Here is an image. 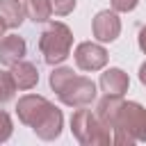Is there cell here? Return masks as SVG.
<instances>
[{
  "label": "cell",
  "mask_w": 146,
  "mask_h": 146,
  "mask_svg": "<svg viewBox=\"0 0 146 146\" xmlns=\"http://www.w3.org/2000/svg\"><path fill=\"white\" fill-rule=\"evenodd\" d=\"M73 48V32L66 23L52 21L48 23L39 34V50L43 55V62L48 66H57L68 59Z\"/></svg>",
  "instance_id": "cell-4"
},
{
  "label": "cell",
  "mask_w": 146,
  "mask_h": 146,
  "mask_svg": "<svg viewBox=\"0 0 146 146\" xmlns=\"http://www.w3.org/2000/svg\"><path fill=\"white\" fill-rule=\"evenodd\" d=\"M121 103H123V96L105 94V96L98 100V105H96V114H98V119H100L110 130H112V121H114V116H116V112H119Z\"/></svg>",
  "instance_id": "cell-12"
},
{
  "label": "cell",
  "mask_w": 146,
  "mask_h": 146,
  "mask_svg": "<svg viewBox=\"0 0 146 146\" xmlns=\"http://www.w3.org/2000/svg\"><path fill=\"white\" fill-rule=\"evenodd\" d=\"M71 132L82 146H110L112 130L98 119L96 112L87 107H75L71 116Z\"/></svg>",
  "instance_id": "cell-5"
},
{
  "label": "cell",
  "mask_w": 146,
  "mask_h": 146,
  "mask_svg": "<svg viewBox=\"0 0 146 146\" xmlns=\"http://www.w3.org/2000/svg\"><path fill=\"white\" fill-rule=\"evenodd\" d=\"M78 0H52V14L57 16H68L75 9Z\"/></svg>",
  "instance_id": "cell-16"
},
{
  "label": "cell",
  "mask_w": 146,
  "mask_h": 146,
  "mask_svg": "<svg viewBox=\"0 0 146 146\" xmlns=\"http://www.w3.org/2000/svg\"><path fill=\"white\" fill-rule=\"evenodd\" d=\"M146 141V107L135 100H123L112 121V144L132 146Z\"/></svg>",
  "instance_id": "cell-3"
},
{
  "label": "cell",
  "mask_w": 146,
  "mask_h": 146,
  "mask_svg": "<svg viewBox=\"0 0 146 146\" xmlns=\"http://www.w3.org/2000/svg\"><path fill=\"white\" fill-rule=\"evenodd\" d=\"M91 32H94V39L100 41V43H112L119 39L121 34V18L116 16L114 9H103L94 16V23H91Z\"/></svg>",
  "instance_id": "cell-7"
},
{
  "label": "cell",
  "mask_w": 146,
  "mask_h": 146,
  "mask_svg": "<svg viewBox=\"0 0 146 146\" xmlns=\"http://www.w3.org/2000/svg\"><path fill=\"white\" fill-rule=\"evenodd\" d=\"M0 18L7 25V30L21 27V23L27 18L25 5L21 0H0Z\"/></svg>",
  "instance_id": "cell-11"
},
{
  "label": "cell",
  "mask_w": 146,
  "mask_h": 146,
  "mask_svg": "<svg viewBox=\"0 0 146 146\" xmlns=\"http://www.w3.org/2000/svg\"><path fill=\"white\" fill-rule=\"evenodd\" d=\"M137 43H139V50L146 55V23L141 25V30H139V36H137Z\"/></svg>",
  "instance_id": "cell-18"
},
{
  "label": "cell",
  "mask_w": 146,
  "mask_h": 146,
  "mask_svg": "<svg viewBox=\"0 0 146 146\" xmlns=\"http://www.w3.org/2000/svg\"><path fill=\"white\" fill-rule=\"evenodd\" d=\"M73 57H75V66L80 71H100V68H105V64L110 59V55L100 46V41L98 43L96 41H82V43H78Z\"/></svg>",
  "instance_id": "cell-6"
},
{
  "label": "cell",
  "mask_w": 146,
  "mask_h": 146,
  "mask_svg": "<svg viewBox=\"0 0 146 146\" xmlns=\"http://www.w3.org/2000/svg\"><path fill=\"white\" fill-rule=\"evenodd\" d=\"M98 84H100V89H103L105 94L123 96V94L128 91V87H130V78H128V73H125V71H121V68L112 66V68H107L105 73H100Z\"/></svg>",
  "instance_id": "cell-9"
},
{
  "label": "cell",
  "mask_w": 146,
  "mask_h": 146,
  "mask_svg": "<svg viewBox=\"0 0 146 146\" xmlns=\"http://www.w3.org/2000/svg\"><path fill=\"white\" fill-rule=\"evenodd\" d=\"M50 89L66 107H89L96 100V84L87 75H78L71 66H55L50 73Z\"/></svg>",
  "instance_id": "cell-2"
},
{
  "label": "cell",
  "mask_w": 146,
  "mask_h": 146,
  "mask_svg": "<svg viewBox=\"0 0 146 146\" xmlns=\"http://www.w3.org/2000/svg\"><path fill=\"white\" fill-rule=\"evenodd\" d=\"M11 132H14V123H11V116H9V112L0 110V144H5V141L11 137Z\"/></svg>",
  "instance_id": "cell-15"
},
{
  "label": "cell",
  "mask_w": 146,
  "mask_h": 146,
  "mask_svg": "<svg viewBox=\"0 0 146 146\" xmlns=\"http://www.w3.org/2000/svg\"><path fill=\"white\" fill-rule=\"evenodd\" d=\"M16 82H14V75L11 71H0V105L9 103L16 94Z\"/></svg>",
  "instance_id": "cell-14"
},
{
  "label": "cell",
  "mask_w": 146,
  "mask_h": 146,
  "mask_svg": "<svg viewBox=\"0 0 146 146\" xmlns=\"http://www.w3.org/2000/svg\"><path fill=\"white\" fill-rule=\"evenodd\" d=\"M5 30H7V25H5V23H2V18H0V39L5 36Z\"/></svg>",
  "instance_id": "cell-20"
},
{
  "label": "cell",
  "mask_w": 146,
  "mask_h": 146,
  "mask_svg": "<svg viewBox=\"0 0 146 146\" xmlns=\"http://www.w3.org/2000/svg\"><path fill=\"white\" fill-rule=\"evenodd\" d=\"M25 52H27V43L23 36L18 34H7L0 39V64L2 66H14L16 62L25 59Z\"/></svg>",
  "instance_id": "cell-8"
},
{
  "label": "cell",
  "mask_w": 146,
  "mask_h": 146,
  "mask_svg": "<svg viewBox=\"0 0 146 146\" xmlns=\"http://www.w3.org/2000/svg\"><path fill=\"white\" fill-rule=\"evenodd\" d=\"M23 5L32 23H48L52 16V0H23Z\"/></svg>",
  "instance_id": "cell-13"
},
{
  "label": "cell",
  "mask_w": 146,
  "mask_h": 146,
  "mask_svg": "<svg viewBox=\"0 0 146 146\" xmlns=\"http://www.w3.org/2000/svg\"><path fill=\"white\" fill-rule=\"evenodd\" d=\"M11 75H14L16 87L23 89V91L34 89L36 82H39V71H36V66H34L32 62H25V59H21V62H16V64L11 66Z\"/></svg>",
  "instance_id": "cell-10"
},
{
  "label": "cell",
  "mask_w": 146,
  "mask_h": 146,
  "mask_svg": "<svg viewBox=\"0 0 146 146\" xmlns=\"http://www.w3.org/2000/svg\"><path fill=\"white\" fill-rule=\"evenodd\" d=\"M16 114H18V121L32 128V132L43 141H52L62 135V128H64L62 110L39 94L21 96L16 103Z\"/></svg>",
  "instance_id": "cell-1"
},
{
  "label": "cell",
  "mask_w": 146,
  "mask_h": 146,
  "mask_svg": "<svg viewBox=\"0 0 146 146\" xmlns=\"http://www.w3.org/2000/svg\"><path fill=\"white\" fill-rule=\"evenodd\" d=\"M110 5H112V9H114V11L128 14V11H132V9L139 5V0H110Z\"/></svg>",
  "instance_id": "cell-17"
},
{
  "label": "cell",
  "mask_w": 146,
  "mask_h": 146,
  "mask_svg": "<svg viewBox=\"0 0 146 146\" xmlns=\"http://www.w3.org/2000/svg\"><path fill=\"white\" fill-rule=\"evenodd\" d=\"M139 82H141V84L146 87V62H144V64L139 66Z\"/></svg>",
  "instance_id": "cell-19"
}]
</instances>
